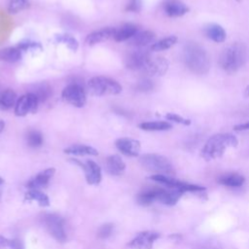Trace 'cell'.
Here are the masks:
<instances>
[{
	"mask_svg": "<svg viewBox=\"0 0 249 249\" xmlns=\"http://www.w3.org/2000/svg\"><path fill=\"white\" fill-rule=\"evenodd\" d=\"M9 245H10V240L7 239L6 237L0 235V249L5 248V247H9Z\"/></svg>",
	"mask_w": 249,
	"mask_h": 249,
	"instance_id": "obj_40",
	"label": "cell"
},
{
	"mask_svg": "<svg viewBox=\"0 0 249 249\" xmlns=\"http://www.w3.org/2000/svg\"><path fill=\"white\" fill-rule=\"evenodd\" d=\"M177 42V37L176 36H168L165 37L160 41L155 42L154 44L151 45V50L154 52H160V51H165L172 46H174Z\"/></svg>",
	"mask_w": 249,
	"mask_h": 249,
	"instance_id": "obj_29",
	"label": "cell"
},
{
	"mask_svg": "<svg viewBox=\"0 0 249 249\" xmlns=\"http://www.w3.org/2000/svg\"><path fill=\"white\" fill-rule=\"evenodd\" d=\"M141 6H142L141 0H130V2L126 6V11L137 13L141 10Z\"/></svg>",
	"mask_w": 249,
	"mask_h": 249,
	"instance_id": "obj_37",
	"label": "cell"
},
{
	"mask_svg": "<svg viewBox=\"0 0 249 249\" xmlns=\"http://www.w3.org/2000/svg\"><path fill=\"white\" fill-rule=\"evenodd\" d=\"M56 39H57L58 42H61L63 44H65L72 51H76L78 49L77 40L69 34H60V35L56 36Z\"/></svg>",
	"mask_w": 249,
	"mask_h": 249,
	"instance_id": "obj_32",
	"label": "cell"
},
{
	"mask_svg": "<svg viewBox=\"0 0 249 249\" xmlns=\"http://www.w3.org/2000/svg\"><path fill=\"white\" fill-rule=\"evenodd\" d=\"M27 144L32 148H38L43 144V135L37 130H31L26 136Z\"/></svg>",
	"mask_w": 249,
	"mask_h": 249,
	"instance_id": "obj_30",
	"label": "cell"
},
{
	"mask_svg": "<svg viewBox=\"0 0 249 249\" xmlns=\"http://www.w3.org/2000/svg\"><path fill=\"white\" fill-rule=\"evenodd\" d=\"M18 99L17 94L13 89H6L0 94V109L8 110L16 105Z\"/></svg>",
	"mask_w": 249,
	"mask_h": 249,
	"instance_id": "obj_26",
	"label": "cell"
},
{
	"mask_svg": "<svg viewBox=\"0 0 249 249\" xmlns=\"http://www.w3.org/2000/svg\"><path fill=\"white\" fill-rule=\"evenodd\" d=\"M168 69V62L164 57H151L143 70L150 76H161Z\"/></svg>",
	"mask_w": 249,
	"mask_h": 249,
	"instance_id": "obj_14",
	"label": "cell"
},
{
	"mask_svg": "<svg viewBox=\"0 0 249 249\" xmlns=\"http://www.w3.org/2000/svg\"><path fill=\"white\" fill-rule=\"evenodd\" d=\"M247 51L243 44L233 43L225 48L220 54L219 64L227 73H234L245 63Z\"/></svg>",
	"mask_w": 249,
	"mask_h": 249,
	"instance_id": "obj_3",
	"label": "cell"
},
{
	"mask_svg": "<svg viewBox=\"0 0 249 249\" xmlns=\"http://www.w3.org/2000/svg\"><path fill=\"white\" fill-rule=\"evenodd\" d=\"M3 182H4V180L0 177V185H1V184H3Z\"/></svg>",
	"mask_w": 249,
	"mask_h": 249,
	"instance_id": "obj_43",
	"label": "cell"
},
{
	"mask_svg": "<svg viewBox=\"0 0 249 249\" xmlns=\"http://www.w3.org/2000/svg\"><path fill=\"white\" fill-rule=\"evenodd\" d=\"M162 8L165 15L170 18H179L189 12V8L180 0H165Z\"/></svg>",
	"mask_w": 249,
	"mask_h": 249,
	"instance_id": "obj_16",
	"label": "cell"
},
{
	"mask_svg": "<svg viewBox=\"0 0 249 249\" xmlns=\"http://www.w3.org/2000/svg\"><path fill=\"white\" fill-rule=\"evenodd\" d=\"M183 60L186 66L196 74H205L210 68V59L206 51L196 42H188L183 49Z\"/></svg>",
	"mask_w": 249,
	"mask_h": 249,
	"instance_id": "obj_1",
	"label": "cell"
},
{
	"mask_svg": "<svg viewBox=\"0 0 249 249\" xmlns=\"http://www.w3.org/2000/svg\"><path fill=\"white\" fill-rule=\"evenodd\" d=\"M150 58V53L147 51L136 50L130 53L125 58V66L131 70L143 69Z\"/></svg>",
	"mask_w": 249,
	"mask_h": 249,
	"instance_id": "obj_12",
	"label": "cell"
},
{
	"mask_svg": "<svg viewBox=\"0 0 249 249\" xmlns=\"http://www.w3.org/2000/svg\"><path fill=\"white\" fill-rule=\"evenodd\" d=\"M160 234L154 231H145L139 232L127 245L132 249H152L155 241Z\"/></svg>",
	"mask_w": 249,
	"mask_h": 249,
	"instance_id": "obj_10",
	"label": "cell"
},
{
	"mask_svg": "<svg viewBox=\"0 0 249 249\" xmlns=\"http://www.w3.org/2000/svg\"><path fill=\"white\" fill-rule=\"evenodd\" d=\"M182 192L175 189H156V200L166 205H174L182 196Z\"/></svg>",
	"mask_w": 249,
	"mask_h": 249,
	"instance_id": "obj_17",
	"label": "cell"
},
{
	"mask_svg": "<svg viewBox=\"0 0 249 249\" xmlns=\"http://www.w3.org/2000/svg\"><path fill=\"white\" fill-rule=\"evenodd\" d=\"M236 1H240V0H236Z\"/></svg>",
	"mask_w": 249,
	"mask_h": 249,
	"instance_id": "obj_44",
	"label": "cell"
},
{
	"mask_svg": "<svg viewBox=\"0 0 249 249\" xmlns=\"http://www.w3.org/2000/svg\"><path fill=\"white\" fill-rule=\"evenodd\" d=\"M156 40V34L151 30L138 31L132 38L129 39V44L134 47H145L150 44H154Z\"/></svg>",
	"mask_w": 249,
	"mask_h": 249,
	"instance_id": "obj_20",
	"label": "cell"
},
{
	"mask_svg": "<svg viewBox=\"0 0 249 249\" xmlns=\"http://www.w3.org/2000/svg\"><path fill=\"white\" fill-rule=\"evenodd\" d=\"M33 93L37 96L39 102L45 101L50 95V88L46 84H41L40 86L37 87V89H35V91Z\"/></svg>",
	"mask_w": 249,
	"mask_h": 249,
	"instance_id": "obj_33",
	"label": "cell"
},
{
	"mask_svg": "<svg viewBox=\"0 0 249 249\" xmlns=\"http://www.w3.org/2000/svg\"><path fill=\"white\" fill-rule=\"evenodd\" d=\"M246 95H249V86L246 88Z\"/></svg>",
	"mask_w": 249,
	"mask_h": 249,
	"instance_id": "obj_42",
	"label": "cell"
},
{
	"mask_svg": "<svg viewBox=\"0 0 249 249\" xmlns=\"http://www.w3.org/2000/svg\"><path fill=\"white\" fill-rule=\"evenodd\" d=\"M9 247L12 248V249H22V244L19 240L13 239V240H10Z\"/></svg>",
	"mask_w": 249,
	"mask_h": 249,
	"instance_id": "obj_38",
	"label": "cell"
},
{
	"mask_svg": "<svg viewBox=\"0 0 249 249\" xmlns=\"http://www.w3.org/2000/svg\"><path fill=\"white\" fill-rule=\"evenodd\" d=\"M141 129L147 131H162L168 130L172 127L171 124L165 121H153V122H144L138 125Z\"/></svg>",
	"mask_w": 249,
	"mask_h": 249,
	"instance_id": "obj_25",
	"label": "cell"
},
{
	"mask_svg": "<svg viewBox=\"0 0 249 249\" xmlns=\"http://www.w3.org/2000/svg\"><path fill=\"white\" fill-rule=\"evenodd\" d=\"M139 161L145 169L157 172V174L168 176L174 174V167L171 161L164 156L158 154H146L140 158Z\"/></svg>",
	"mask_w": 249,
	"mask_h": 249,
	"instance_id": "obj_4",
	"label": "cell"
},
{
	"mask_svg": "<svg viewBox=\"0 0 249 249\" xmlns=\"http://www.w3.org/2000/svg\"><path fill=\"white\" fill-rule=\"evenodd\" d=\"M25 199L27 200H35L41 206H48L50 204V200L47 195L40 192L36 189H31L25 194Z\"/></svg>",
	"mask_w": 249,
	"mask_h": 249,
	"instance_id": "obj_28",
	"label": "cell"
},
{
	"mask_svg": "<svg viewBox=\"0 0 249 249\" xmlns=\"http://www.w3.org/2000/svg\"><path fill=\"white\" fill-rule=\"evenodd\" d=\"M116 31L117 29L113 27H106V28L95 30L87 36L86 43L89 46H93V45L105 42L110 38H114Z\"/></svg>",
	"mask_w": 249,
	"mask_h": 249,
	"instance_id": "obj_15",
	"label": "cell"
},
{
	"mask_svg": "<svg viewBox=\"0 0 249 249\" xmlns=\"http://www.w3.org/2000/svg\"><path fill=\"white\" fill-rule=\"evenodd\" d=\"M88 89L92 95L102 96L106 94H119L122 91V86L113 79L96 76L89 81Z\"/></svg>",
	"mask_w": 249,
	"mask_h": 249,
	"instance_id": "obj_5",
	"label": "cell"
},
{
	"mask_svg": "<svg viewBox=\"0 0 249 249\" xmlns=\"http://www.w3.org/2000/svg\"><path fill=\"white\" fill-rule=\"evenodd\" d=\"M218 181L223 186L231 187V188H238L244 184L245 178L238 173H228L221 176Z\"/></svg>",
	"mask_w": 249,
	"mask_h": 249,
	"instance_id": "obj_24",
	"label": "cell"
},
{
	"mask_svg": "<svg viewBox=\"0 0 249 249\" xmlns=\"http://www.w3.org/2000/svg\"><path fill=\"white\" fill-rule=\"evenodd\" d=\"M76 164H79L85 171V176L88 184L97 185L101 181V169L100 166L93 160H88L85 162H81L77 160H71Z\"/></svg>",
	"mask_w": 249,
	"mask_h": 249,
	"instance_id": "obj_11",
	"label": "cell"
},
{
	"mask_svg": "<svg viewBox=\"0 0 249 249\" xmlns=\"http://www.w3.org/2000/svg\"><path fill=\"white\" fill-rule=\"evenodd\" d=\"M138 32V27L132 23L124 24L120 29H117L116 34L114 36V40L116 42H123L129 40Z\"/></svg>",
	"mask_w": 249,
	"mask_h": 249,
	"instance_id": "obj_23",
	"label": "cell"
},
{
	"mask_svg": "<svg viewBox=\"0 0 249 249\" xmlns=\"http://www.w3.org/2000/svg\"><path fill=\"white\" fill-rule=\"evenodd\" d=\"M115 144L118 150L125 156L136 157L140 153L141 145L138 140L128 138V137H123V138H119Z\"/></svg>",
	"mask_w": 249,
	"mask_h": 249,
	"instance_id": "obj_13",
	"label": "cell"
},
{
	"mask_svg": "<svg viewBox=\"0 0 249 249\" xmlns=\"http://www.w3.org/2000/svg\"><path fill=\"white\" fill-rule=\"evenodd\" d=\"M106 170L112 175H121L125 168V164L122 158L118 155L110 156L106 159Z\"/></svg>",
	"mask_w": 249,
	"mask_h": 249,
	"instance_id": "obj_21",
	"label": "cell"
},
{
	"mask_svg": "<svg viewBox=\"0 0 249 249\" xmlns=\"http://www.w3.org/2000/svg\"><path fill=\"white\" fill-rule=\"evenodd\" d=\"M21 57L19 48H6L0 51V60L6 62H16Z\"/></svg>",
	"mask_w": 249,
	"mask_h": 249,
	"instance_id": "obj_27",
	"label": "cell"
},
{
	"mask_svg": "<svg viewBox=\"0 0 249 249\" xmlns=\"http://www.w3.org/2000/svg\"><path fill=\"white\" fill-rule=\"evenodd\" d=\"M153 181H156L158 183H160L169 189H175L179 190L182 193L185 192H201L204 191L205 188L197 186V185H193L190 183H186L177 179H174L168 175H163V174H154L150 177Z\"/></svg>",
	"mask_w": 249,
	"mask_h": 249,
	"instance_id": "obj_7",
	"label": "cell"
},
{
	"mask_svg": "<svg viewBox=\"0 0 249 249\" xmlns=\"http://www.w3.org/2000/svg\"><path fill=\"white\" fill-rule=\"evenodd\" d=\"M234 130L236 131H243V130H248L249 129V122H246L244 124H236L233 127Z\"/></svg>",
	"mask_w": 249,
	"mask_h": 249,
	"instance_id": "obj_39",
	"label": "cell"
},
{
	"mask_svg": "<svg viewBox=\"0 0 249 249\" xmlns=\"http://www.w3.org/2000/svg\"><path fill=\"white\" fill-rule=\"evenodd\" d=\"M54 172H55V169L53 167L47 168L44 171H41L27 183V187L30 189L39 190L40 188L47 186L50 180L52 179V177L53 176Z\"/></svg>",
	"mask_w": 249,
	"mask_h": 249,
	"instance_id": "obj_18",
	"label": "cell"
},
{
	"mask_svg": "<svg viewBox=\"0 0 249 249\" xmlns=\"http://www.w3.org/2000/svg\"><path fill=\"white\" fill-rule=\"evenodd\" d=\"M28 7L27 0H9L8 12L10 14H18Z\"/></svg>",
	"mask_w": 249,
	"mask_h": 249,
	"instance_id": "obj_31",
	"label": "cell"
},
{
	"mask_svg": "<svg viewBox=\"0 0 249 249\" xmlns=\"http://www.w3.org/2000/svg\"><path fill=\"white\" fill-rule=\"evenodd\" d=\"M39 100L33 92H28L21 95L16 105H15V114L19 117H23L29 113H35L37 111Z\"/></svg>",
	"mask_w": 249,
	"mask_h": 249,
	"instance_id": "obj_9",
	"label": "cell"
},
{
	"mask_svg": "<svg viewBox=\"0 0 249 249\" xmlns=\"http://www.w3.org/2000/svg\"><path fill=\"white\" fill-rule=\"evenodd\" d=\"M203 32L207 38L210 40L216 42V43H222L226 40L227 33L225 29L217 23H209L204 26Z\"/></svg>",
	"mask_w": 249,
	"mask_h": 249,
	"instance_id": "obj_19",
	"label": "cell"
},
{
	"mask_svg": "<svg viewBox=\"0 0 249 249\" xmlns=\"http://www.w3.org/2000/svg\"><path fill=\"white\" fill-rule=\"evenodd\" d=\"M153 88H154L153 82L151 80H148V79L140 80L137 84V89L140 91H149V90L153 89Z\"/></svg>",
	"mask_w": 249,
	"mask_h": 249,
	"instance_id": "obj_36",
	"label": "cell"
},
{
	"mask_svg": "<svg viewBox=\"0 0 249 249\" xmlns=\"http://www.w3.org/2000/svg\"><path fill=\"white\" fill-rule=\"evenodd\" d=\"M113 229L114 227L112 224H105L99 228L97 234L100 238H107L112 234Z\"/></svg>",
	"mask_w": 249,
	"mask_h": 249,
	"instance_id": "obj_35",
	"label": "cell"
},
{
	"mask_svg": "<svg viewBox=\"0 0 249 249\" xmlns=\"http://www.w3.org/2000/svg\"><path fill=\"white\" fill-rule=\"evenodd\" d=\"M43 223L48 232L58 242H65L67 236L63 219L57 214L47 213L43 216Z\"/></svg>",
	"mask_w": 249,
	"mask_h": 249,
	"instance_id": "obj_6",
	"label": "cell"
},
{
	"mask_svg": "<svg viewBox=\"0 0 249 249\" xmlns=\"http://www.w3.org/2000/svg\"><path fill=\"white\" fill-rule=\"evenodd\" d=\"M237 138L231 133H217L212 135L201 149V157L205 160H212L224 155L226 150L236 147Z\"/></svg>",
	"mask_w": 249,
	"mask_h": 249,
	"instance_id": "obj_2",
	"label": "cell"
},
{
	"mask_svg": "<svg viewBox=\"0 0 249 249\" xmlns=\"http://www.w3.org/2000/svg\"><path fill=\"white\" fill-rule=\"evenodd\" d=\"M64 153L74 156H97L98 151L90 146L75 144L64 149Z\"/></svg>",
	"mask_w": 249,
	"mask_h": 249,
	"instance_id": "obj_22",
	"label": "cell"
},
{
	"mask_svg": "<svg viewBox=\"0 0 249 249\" xmlns=\"http://www.w3.org/2000/svg\"><path fill=\"white\" fill-rule=\"evenodd\" d=\"M4 127H5V123L3 121H0V133L3 131Z\"/></svg>",
	"mask_w": 249,
	"mask_h": 249,
	"instance_id": "obj_41",
	"label": "cell"
},
{
	"mask_svg": "<svg viewBox=\"0 0 249 249\" xmlns=\"http://www.w3.org/2000/svg\"><path fill=\"white\" fill-rule=\"evenodd\" d=\"M61 97L66 103L78 108L83 107L87 101L86 92L78 84H71L65 87L62 90Z\"/></svg>",
	"mask_w": 249,
	"mask_h": 249,
	"instance_id": "obj_8",
	"label": "cell"
},
{
	"mask_svg": "<svg viewBox=\"0 0 249 249\" xmlns=\"http://www.w3.org/2000/svg\"><path fill=\"white\" fill-rule=\"evenodd\" d=\"M165 119L168 120V121L174 122V123L181 124H183V125H189V124H191V120L185 119V118H183L182 116H179V115L174 114V113H167V114L165 115Z\"/></svg>",
	"mask_w": 249,
	"mask_h": 249,
	"instance_id": "obj_34",
	"label": "cell"
}]
</instances>
